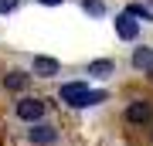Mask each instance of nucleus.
<instances>
[{
    "label": "nucleus",
    "mask_w": 153,
    "mask_h": 146,
    "mask_svg": "<svg viewBox=\"0 0 153 146\" xmlns=\"http://www.w3.org/2000/svg\"><path fill=\"white\" fill-rule=\"evenodd\" d=\"M58 99L71 109H88V105H99L105 102V92H92L85 82H68V85L58 88Z\"/></svg>",
    "instance_id": "obj_1"
},
{
    "label": "nucleus",
    "mask_w": 153,
    "mask_h": 146,
    "mask_svg": "<svg viewBox=\"0 0 153 146\" xmlns=\"http://www.w3.org/2000/svg\"><path fill=\"white\" fill-rule=\"evenodd\" d=\"M14 116H17V119H21V122H41L44 119V102H41V99H21V102H17V109H14Z\"/></svg>",
    "instance_id": "obj_2"
},
{
    "label": "nucleus",
    "mask_w": 153,
    "mask_h": 146,
    "mask_svg": "<svg viewBox=\"0 0 153 146\" xmlns=\"http://www.w3.org/2000/svg\"><path fill=\"white\" fill-rule=\"evenodd\" d=\"M112 68H116V65H112L109 58H99V61H92V65H88V75H109Z\"/></svg>",
    "instance_id": "obj_10"
},
{
    "label": "nucleus",
    "mask_w": 153,
    "mask_h": 146,
    "mask_svg": "<svg viewBox=\"0 0 153 146\" xmlns=\"http://www.w3.org/2000/svg\"><path fill=\"white\" fill-rule=\"evenodd\" d=\"M27 136H31L34 146H55V143H58V129H55L51 122H34Z\"/></svg>",
    "instance_id": "obj_4"
},
{
    "label": "nucleus",
    "mask_w": 153,
    "mask_h": 146,
    "mask_svg": "<svg viewBox=\"0 0 153 146\" xmlns=\"http://www.w3.org/2000/svg\"><path fill=\"white\" fill-rule=\"evenodd\" d=\"M153 65V48H136L133 51V68H150Z\"/></svg>",
    "instance_id": "obj_8"
},
{
    "label": "nucleus",
    "mask_w": 153,
    "mask_h": 146,
    "mask_svg": "<svg viewBox=\"0 0 153 146\" xmlns=\"http://www.w3.org/2000/svg\"><path fill=\"white\" fill-rule=\"evenodd\" d=\"M38 4H44V7H61L65 0H38Z\"/></svg>",
    "instance_id": "obj_13"
},
{
    "label": "nucleus",
    "mask_w": 153,
    "mask_h": 146,
    "mask_svg": "<svg viewBox=\"0 0 153 146\" xmlns=\"http://www.w3.org/2000/svg\"><path fill=\"white\" fill-rule=\"evenodd\" d=\"M150 119H153V102H146V99H136V102L126 105V122L143 126V122H150Z\"/></svg>",
    "instance_id": "obj_3"
},
{
    "label": "nucleus",
    "mask_w": 153,
    "mask_h": 146,
    "mask_svg": "<svg viewBox=\"0 0 153 146\" xmlns=\"http://www.w3.org/2000/svg\"><path fill=\"white\" fill-rule=\"evenodd\" d=\"M82 10L88 17H102L105 14V4H102V0H82Z\"/></svg>",
    "instance_id": "obj_11"
},
{
    "label": "nucleus",
    "mask_w": 153,
    "mask_h": 146,
    "mask_svg": "<svg viewBox=\"0 0 153 146\" xmlns=\"http://www.w3.org/2000/svg\"><path fill=\"white\" fill-rule=\"evenodd\" d=\"M116 34H119L123 41H136V38H140V24H136V17L119 14V21H116Z\"/></svg>",
    "instance_id": "obj_5"
},
{
    "label": "nucleus",
    "mask_w": 153,
    "mask_h": 146,
    "mask_svg": "<svg viewBox=\"0 0 153 146\" xmlns=\"http://www.w3.org/2000/svg\"><path fill=\"white\" fill-rule=\"evenodd\" d=\"M126 14L136 17V21H153V7H146V4H129V7H126Z\"/></svg>",
    "instance_id": "obj_9"
},
{
    "label": "nucleus",
    "mask_w": 153,
    "mask_h": 146,
    "mask_svg": "<svg viewBox=\"0 0 153 146\" xmlns=\"http://www.w3.org/2000/svg\"><path fill=\"white\" fill-rule=\"evenodd\" d=\"M4 88H10V92H24V88H27V75H24V71H10V75H4Z\"/></svg>",
    "instance_id": "obj_7"
},
{
    "label": "nucleus",
    "mask_w": 153,
    "mask_h": 146,
    "mask_svg": "<svg viewBox=\"0 0 153 146\" xmlns=\"http://www.w3.org/2000/svg\"><path fill=\"white\" fill-rule=\"evenodd\" d=\"M31 68H34V75H41V78H55L58 71H61V65H58L55 58H41V54L31 61Z\"/></svg>",
    "instance_id": "obj_6"
},
{
    "label": "nucleus",
    "mask_w": 153,
    "mask_h": 146,
    "mask_svg": "<svg viewBox=\"0 0 153 146\" xmlns=\"http://www.w3.org/2000/svg\"><path fill=\"white\" fill-rule=\"evenodd\" d=\"M21 7V0H0V14H14Z\"/></svg>",
    "instance_id": "obj_12"
}]
</instances>
